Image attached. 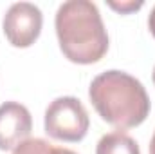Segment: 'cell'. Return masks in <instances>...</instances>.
Segmentation results:
<instances>
[{
	"mask_svg": "<svg viewBox=\"0 0 155 154\" xmlns=\"http://www.w3.org/2000/svg\"><path fill=\"white\" fill-rule=\"evenodd\" d=\"M152 78H153V83H155V67H153V75H152Z\"/></svg>",
	"mask_w": 155,
	"mask_h": 154,
	"instance_id": "cell-12",
	"label": "cell"
},
{
	"mask_svg": "<svg viewBox=\"0 0 155 154\" xmlns=\"http://www.w3.org/2000/svg\"><path fill=\"white\" fill-rule=\"evenodd\" d=\"M148 27H150V33L153 35V38H155V5H153V9L150 11V16H148Z\"/></svg>",
	"mask_w": 155,
	"mask_h": 154,
	"instance_id": "cell-9",
	"label": "cell"
},
{
	"mask_svg": "<svg viewBox=\"0 0 155 154\" xmlns=\"http://www.w3.org/2000/svg\"><path fill=\"white\" fill-rule=\"evenodd\" d=\"M96 154H141L137 142L124 131L105 134L96 147Z\"/></svg>",
	"mask_w": 155,
	"mask_h": 154,
	"instance_id": "cell-6",
	"label": "cell"
},
{
	"mask_svg": "<svg viewBox=\"0 0 155 154\" xmlns=\"http://www.w3.org/2000/svg\"><path fill=\"white\" fill-rule=\"evenodd\" d=\"M60 49L72 64H96L108 51V35L97 5L90 0L63 2L54 18Z\"/></svg>",
	"mask_w": 155,
	"mask_h": 154,
	"instance_id": "cell-1",
	"label": "cell"
},
{
	"mask_svg": "<svg viewBox=\"0 0 155 154\" xmlns=\"http://www.w3.org/2000/svg\"><path fill=\"white\" fill-rule=\"evenodd\" d=\"M52 143L43 138H27L13 151V154H52Z\"/></svg>",
	"mask_w": 155,
	"mask_h": 154,
	"instance_id": "cell-7",
	"label": "cell"
},
{
	"mask_svg": "<svg viewBox=\"0 0 155 154\" xmlns=\"http://www.w3.org/2000/svg\"><path fill=\"white\" fill-rule=\"evenodd\" d=\"M33 118L25 105L5 102L0 105V151H15L29 138Z\"/></svg>",
	"mask_w": 155,
	"mask_h": 154,
	"instance_id": "cell-5",
	"label": "cell"
},
{
	"mask_svg": "<svg viewBox=\"0 0 155 154\" xmlns=\"http://www.w3.org/2000/svg\"><path fill=\"white\" fill-rule=\"evenodd\" d=\"M150 154H155V132L152 136V142H150Z\"/></svg>",
	"mask_w": 155,
	"mask_h": 154,
	"instance_id": "cell-11",
	"label": "cell"
},
{
	"mask_svg": "<svg viewBox=\"0 0 155 154\" xmlns=\"http://www.w3.org/2000/svg\"><path fill=\"white\" fill-rule=\"evenodd\" d=\"M43 26V15L31 2H16L4 15V35L13 47H29L38 40Z\"/></svg>",
	"mask_w": 155,
	"mask_h": 154,
	"instance_id": "cell-4",
	"label": "cell"
},
{
	"mask_svg": "<svg viewBox=\"0 0 155 154\" xmlns=\"http://www.w3.org/2000/svg\"><path fill=\"white\" fill-rule=\"evenodd\" d=\"M88 113L74 96H60L49 103L43 116L45 132L60 142H81L88 132Z\"/></svg>",
	"mask_w": 155,
	"mask_h": 154,
	"instance_id": "cell-3",
	"label": "cell"
},
{
	"mask_svg": "<svg viewBox=\"0 0 155 154\" xmlns=\"http://www.w3.org/2000/svg\"><path fill=\"white\" fill-rule=\"evenodd\" d=\"M107 4L112 9H116L117 13H121V15H128V13L137 11V9H141L144 5V2H134V0H128V2H112V0H108Z\"/></svg>",
	"mask_w": 155,
	"mask_h": 154,
	"instance_id": "cell-8",
	"label": "cell"
},
{
	"mask_svg": "<svg viewBox=\"0 0 155 154\" xmlns=\"http://www.w3.org/2000/svg\"><path fill=\"white\" fill-rule=\"evenodd\" d=\"M52 154H78V152L71 151V149H61V147H54V149H52Z\"/></svg>",
	"mask_w": 155,
	"mask_h": 154,
	"instance_id": "cell-10",
	"label": "cell"
},
{
	"mask_svg": "<svg viewBox=\"0 0 155 154\" xmlns=\"http://www.w3.org/2000/svg\"><path fill=\"white\" fill-rule=\"evenodd\" d=\"M88 98L107 123L121 129L141 125L150 114V98L135 76L110 69L92 80Z\"/></svg>",
	"mask_w": 155,
	"mask_h": 154,
	"instance_id": "cell-2",
	"label": "cell"
}]
</instances>
